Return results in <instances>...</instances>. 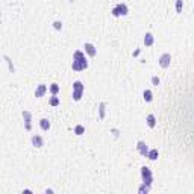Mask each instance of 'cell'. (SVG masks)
Returning <instances> with one entry per match:
<instances>
[{
    "mask_svg": "<svg viewBox=\"0 0 194 194\" xmlns=\"http://www.w3.org/2000/svg\"><path fill=\"white\" fill-rule=\"evenodd\" d=\"M141 177H143V181H144V184L146 185H152V182H153V177H152V170L149 168V167H143L141 168Z\"/></svg>",
    "mask_w": 194,
    "mask_h": 194,
    "instance_id": "obj_1",
    "label": "cell"
},
{
    "mask_svg": "<svg viewBox=\"0 0 194 194\" xmlns=\"http://www.w3.org/2000/svg\"><path fill=\"white\" fill-rule=\"evenodd\" d=\"M127 6L125 3H120V5H117V6L112 9V15L114 17H120V15H127Z\"/></svg>",
    "mask_w": 194,
    "mask_h": 194,
    "instance_id": "obj_2",
    "label": "cell"
},
{
    "mask_svg": "<svg viewBox=\"0 0 194 194\" xmlns=\"http://www.w3.org/2000/svg\"><path fill=\"white\" fill-rule=\"evenodd\" d=\"M170 62H171V55H170V53H164V55H161L159 65L162 67V68H168L170 67Z\"/></svg>",
    "mask_w": 194,
    "mask_h": 194,
    "instance_id": "obj_3",
    "label": "cell"
},
{
    "mask_svg": "<svg viewBox=\"0 0 194 194\" xmlns=\"http://www.w3.org/2000/svg\"><path fill=\"white\" fill-rule=\"evenodd\" d=\"M73 70H76V71H82V70H85L88 67V61L87 59H84V61H74L73 59Z\"/></svg>",
    "mask_w": 194,
    "mask_h": 194,
    "instance_id": "obj_4",
    "label": "cell"
},
{
    "mask_svg": "<svg viewBox=\"0 0 194 194\" xmlns=\"http://www.w3.org/2000/svg\"><path fill=\"white\" fill-rule=\"evenodd\" d=\"M23 118H24L26 131H30V129H32V125H30V121H32V115H30V112H29V111H23Z\"/></svg>",
    "mask_w": 194,
    "mask_h": 194,
    "instance_id": "obj_5",
    "label": "cell"
},
{
    "mask_svg": "<svg viewBox=\"0 0 194 194\" xmlns=\"http://www.w3.org/2000/svg\"><path fill=\"white\" fill-rule=\"evenodd\" d=\"M137 149H138V152L141 153L143 156H147V153H149V147H147V144H146L144 141H138Z\"/></svg>",
    "mask_w": 194,
    "mask_h": 194,
    "instance_id": "obj_6",
    "label": "cell"
},
{
    "mask_svg": "<svg viewBox=\"0 0 194 194\" xmlns=\"http://www.w3.org/2000/svg\"><path fill=\"white\" fill-rule=\"evenodd\" d=\"M85 52H87L90 56H96V55H97L96 47H94L93 44H91V42H85Z\"/></svg>",
    "mask_w": 194,
    "mask_h": 194,
    "instance_id": "obj_7",
    "label": "cell"
},
{
    "mask_svg": "<svg viewBox=\"0 0 194 194\" xmlns=\"http://www.w3.org/2000/svg\"><path fill=\"white\" fill-rule=\"evenodd\" d=\"M46 91H47V87L44 84H41V85H38L36 87V90H35V97H42L46 94Z\"/></svg>",
    "mask_w": 194,
    "mask_h": 194,
    "instance_id": "obj_8",
    "label": "cell"
},
{
    "mask_svg": "<svg viewBox=\"0 0 194 194\" xmlns=\"http://www.w3.org/2000/svg\"><path fill=\"white\" fill-rule=\"evenodd\" d=\"M32 144H34L35 147H42V146H44V141H42V138L40 135H34L32 137Z\"/></svg>",
    "mask_w": 194,
    "mask_h": 194,
    "instance_id": "obj_9",
    "label": "cell"
},
{
    "mask_svg": "<svg viewBox=\"0 0 194 194\" xmlns=\"http://www.w3.org/2000/svg\"><path fill=\"white\" fill-rule=\"evenodd\" d=\"M153 42H155V36L152 34H146L144 35V44L150 47V46H153Z\"/></svg>",
    "mask_w": 194,
    "mask_h": 194,
    "instance_id": "obj_10",
    "label": "cell"
},
{
    "mask_svg": "<svg viewBox=\"0 0 194 194\" xmlns=\"http://www.w3.org/2000/svg\"><path fill=\"white\" fill-rule=\"evenodd\" d=\"M146 121H147V126L149 127H155V125H156V118H155L153 114H149L147 118H146Z\"/></svg>",
    "mask_w": 194,
    "mask_h": 194,
    "instance_id": "obj_11",
    "label": "cell"
},
{
    "mask_svg": "<svg viewBox=\"0 0 194 194\" xmlns=\"http://www.w3.org/2000/svg\"><path fill=\"white\" fill-rule=\"evenodd\" d=\"M158 150H156V149H152V150H149V153H147V158L149 159H152V161H156V159H158Z\"/></svg>",
    "mask_w": 194,
    "mask_h": 194,
    "instance_id": "obj_12",
    "label": "cell"
},
{
    "mask_svg": "<svg viewBox=\"0 0 194 194\" xmlns=\"http://www.w3.org/2000/svg\"><path fill=\"white\" fill-rule=\"evenodd\" d=\"M40 126H41L42 131H49V129H50V121H49L47 118H42L40 121Z\"/></svg>",
    "mask_w": 194,
    "mask_h": 194,
    "instance_id": "obj_13",
    "label": "cell"
},
{
    "mask_svg": "<svg viewBox=\"0 0 194 194\" xmlns=\"http://www.w3.org/2000/svg\"><path fill=\"white\" fill-rule=\"evenodd\" d=\"M143 97H144L146 102H152L153 100V94H152V91H150V90H144Z\"/></svg>",
    "mask_w": 194,
    "mask_h": 194,
    "instance_id": "obj_14",
    "label": "cell"
},
{
    "mask_svg": "<svg viewBox=\"0 0 194 194\" xmlns=\"http://www.w3.org/2000/svg\"><path fill=\"white\" fill-rule=\"evenodd\" d=\"M84 90H85V87L80 80H76V82L73 84V91H84Z\"/></svg>",
    "mask_w": 194,
    "mask_h": 194,
    "instance_id": "obj_15",
    "label": "cell"
},
{
    "mask_svg": "<svg viewBox=\"0 0 194 194\" xmlns=\"http://www.w3.org/2000/svg\"><path fill=\"white\" fill-rule=\"evenodd\" d=\"M182 8H184V0H176V12L181 14Z\"/></svg>",
    "mask_w": 194,
    "mask_h": 194,
    "instance_id": "obj_16",
    "label": "cell"
},
{
    "mask_svg": "<svg viewBox=\"0 0 194 194\" xmlns=\"http://www.w3.org/2000/svg\"><path fill=\"white\" fill-rule=\"evenodd\" d=\"M50 93H52L53 96H56V94L59 93V85H58V84H52V85H50Z\"/></svg>",
    "mask_w": 194,
    "mask_h": 194,
    "instance_id": "obj_17",
    "label": "cell"
},
{
    "mask_svg": "<svg viewBox=\"0 0 194 194\" xmlns=\"http://www.w3.org/2000/svg\"><path fill=\"white\" fill-rule=\"evenodd\" d=\"M84 132H85V127L82 125H77L76 127H74V133H76V135H82Z\"/></svg>",
    "mask_w": 194,
    "mask_h": 194,
    "instance_id": "obj_18",
    "label": "cell"
},
{
    "mask_svg": "<svg viewBox=\"0 0 194 194\" xmlns=\"http://www.w3.org/2000/svg\"><path fill=\"white\" fill-rule=\"evenodd\" d=\"M82 94H84V91H73V99L76 102H79L82 99Z\"/></svg>",
    "mask_w": 194,
    "mask_h": 194,
    "instance_id": "obj_19",
    "label": "cell"
},
{
    "mask_svg": "<svg viewBox=\"0 0 194 194\" xmlns=\"http://www.w3.org/2000/svg\"><path fill=\"white\" fill-rule=\"evenodd\" d=\"M49 103H50L52 106H58L59 105V99L56 96H53V97H50V100H49Z\"/></svg>",
    "mask_w": 194,
    "mask_h": 194,
    "instance_id": "obj_20",
    "label": "cell"
},
{
    "mask_svg": "<svg viewBox=\"0 0 194 194\" xmlns=\"http://www.w3.org/2000/svg\"><path fill=\"white\" fill-rule=\"evenodd\" d=\"M105 108H106V105H105V103H100V108H99L100 118H105Z\"/></svg>",
    "mask_w": 194,
    "mask_h": 194,
    "instance_id": "obj_21",
    "label": "cell"
},
{
    "mask_svg": "<svg viewBox=\"0 0 194 194\" xmlns=\"http://www.w3.org/2000/svg\"><path fill=\"white\" fill-rule=\"evenodd\" d=\"M149 190H150V187H149V185H146V184H143L141 187L138 188V191L141 193V194H143V193H149Z\"/></svg>",
    "mask_w": 194,
    "mask_h": 194,
    "instance_id": "obj_22",
    "label": "cell"
},
{
    "mask_svg": "<svg viewBox=\"0 0 194 194\" xmlns=\"http://www.w3.org/2000/svg\"><path fill=\"white\" fill-rule=\"evenodd\" d=\"M53 28H55L56 30H61L62 29V23L61 21H55V23H53Z\"/></svg>",
    "mask_w": 194,
    "mask_h": 194,
    "instance_id": "obj_23",
    "label": "cell"
},
{
    "mask_svg": "<svg viewBox=\"0 0 194 194\" xmlns=\"http://www.w3.org/2000/svg\"><path fill=\"white\" fill-rule=\"evenodd\" d=\"M159 82H161V80H159V77H158V76H153V77H152V84L155 85V87H158Z\"/></svg>",
    "mask_w": 194,
    "mask_h": 194,
    "instance_id": "obj_24",
    "label": "cell"
}]
</instances>
